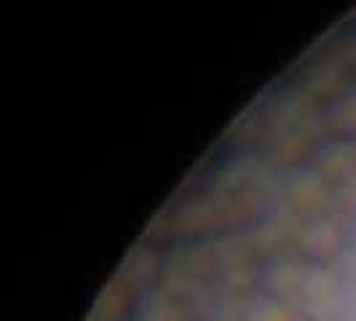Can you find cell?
I'll return each mask as SVG.
<instances>
[{
  "label": "cell",
  "instance_id": "3",
  "mask_svg": "<svg viewBox=\"0 0 356 321\" xmlns=\"http://www.w3.org/2000/svg\"><path fill=\"white\" fill-rule=\"evenodd\" d=\"M311 150H314V137L305 129H286L279 137L270 140V158L276 163H284V166L308 158Z\"/></svg>",
  "mask_w": 356,
  "mask_h": 321
},
{
  "label": "cell",
  "instance_id": "7",
  "mask_svg": "<svg viewBox=\"0 0 356 321\" xmlns=\"http://www.w3.org/2000/svg\"><path fill=\"white\" fill-rule=\"evenodd\" d=\"M143 321H185V316L175 303H159L153 305V311L145 313Z\"/></svg>",
  "mask_w": 356,
  "mask_h": 321
},
{
  "label": "cell",
  "instance_id": "5",
  "mask_svg": "<svg viewBox=\"0 0 356 321\" xmlns=\"http://www.w3.org/2000/svg\"><path fill=\"white\" fill-rule=\"evenodd\" d=\"M327 124L340 142H356V94L340 97L330 110Z\"/></svg>",
  "mask_w": 356,
  "mask_h": 321
},
{
  "label": "cell",
  "instance_id": "2",
  "mask_svg": "<svg viewBox=\"0 0 356 321\" xmlns=\"http://www.w3.org/2000/svg\"><path fill=\"white\" fill-rule=\"evenodd\" d=\"M289 204L295 212L308 217H319L327 214V204L332 201V185L321 174H311V177H300L289 185Z\"/></svg>",
  "mask_w": 356,
  "mask_h": 321
},
{
  "label": "cell",
  "instance_id": "4",
  "mask_svg": "<svg viewBox=\"0 0 356 321\" xmlns=\"http://www.w3.org/2000/svg\"><path fill=\"white\" fill-rule=\"evenodd\" d=\"M131 286L124 284L121 279L105 286L99 303H97V319L99 321H118L126 316V311L131 308Z\"/></svg>",
  "mask_w": 356,
  "mask_h": 321
},
{
  "label": "cell",
  "instance_id": "6",
  "mask_svg": "<svg viewBox=\"0 0 356 321\" xmlns=\"http://www.w3.org/2000/svg\"><path fill=\"white\" fill-rule=\"evenodd\" d=\"M247 321H298V319H295V316H292L282 303H276V300H266L260 308H254V311H252Z\"/></svg>",
  "mask_w": 356,
  "mask_h": 321
},
{
  "label": "cell",
  "instance_id": "1",
  "mask_svg": "<svg viewBox=\"0 0 356 321\" xmlns=\"http://www.w3.org/2000/svg\"><path fill=\"white\" fill-rule=\"evenodd\" d=\"M295 247H298V254H300L303 263L314 268L327 265L343 247V228L332 214L308 217L298 228Z\"/></svg>",
  "mask_w": 356,
  "mask_h": 321
}]
</instances>
